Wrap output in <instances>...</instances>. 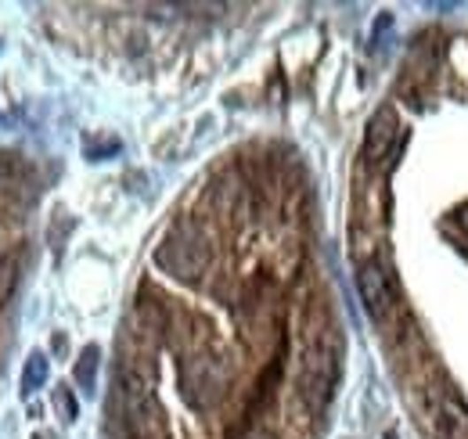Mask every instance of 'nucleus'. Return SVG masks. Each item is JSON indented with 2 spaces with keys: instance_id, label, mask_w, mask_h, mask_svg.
I'll return each instance as SVG.
<instances>
[{
  "instance_id": "f257e3e1",
  "label": "nucleus",
  "mask_w": 468,
  "mask_h": 439,
  "mask_svg": "<svg viewBox=\"0 0 468 439\" xmlns=\"http://www.w3.org/2000/svg\"><path fill=\"white\" fill-rule=\"evenodd\" d=\"M396 134H400L396 108L382 104L379 112L368 119V130H364V162H368V166H382V162L389 158V151H393V144H396Z\"/></svg>"
},
{
  "instance_id": "f03ea898",
  "label": "nucleus",
  "mask_w": 468,
  "mask_h": 439,
  "mask_svg": "<svg viewBox=\"0 0 468 439\" xmlns=\"http://www.w3.org/2000/svg\"><path fill=\"white\" fill-rule=\"evenodd\" d=\"M357 296L368 310L372 320H386L389 310H393V292H389V281L379 263H360L357 266Z\"/></svg>"
},
{
  "instance_id": "7ed1b4c3",
  "label": "nucleus",
  "mask_w": 468,
  "mask_h": 439,
  "mask_svg": "<svg viewBox=\"0 0 468 439\" xmlns=\"http://www.w3.org/2000/svg\"><path fill=\"white\" fill-rule=\"evenodd\" d=\"M433 432L436 439H468V411L454 393H443L433 407Z\"/></svg>"
},
{
  "instance_id": "20e7f679",
  "label": "nucleus",
  "mask_w": 468,
  "mask_h": 439,
  "mask_svg": "<svg viewBox=\"0 0 468 439\" xmlns=\"http://www.w3.org/2000/svg\"><path fill=\"white\" fill-rule=\"evenodd\" d=\"M47 374H50V360L47 353H29L26 360V371H22V397H33L40 386H47Z\"/></svg>"
},
{
  "instance_id": "39448f33",
  "label": "nucleus",
  "mask_w": 468,
  "mask_h": 439,
  "mask_svg": "<svg viewBox=\"0 0 468 439\" xmlns=\"http://www.w3.org/2000/svg\"><path fill=\"white\" fill-rule=\"evenodd\" d=\"M97 360H101V350H97V346H83V353H80V360H76V386H80L83 393H94Z\"/></svg>"
},
{
  "instance_id": "423d86ee",
  "label": "nucleus",
  "mask_w": 468,
  "mask_h": 439,
  "mask_svg": "<svg viewBox=\"0 0 468 439\" xmlns=\"http://www.w3.org/2000/svg\"><path fill=\"white\" fill-rule=\"evenodd\" d=\"M55 407H58V414H62V421H76V414H80V407H76V400H73V393H69V386H62V389H55Z\"/></svg>"
}]
</instances>
